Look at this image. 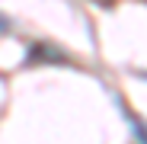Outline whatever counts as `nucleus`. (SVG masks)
I'll return each mask as SVG.
<instances>
[{
    "mask_svg": "<svg viewBox=\"0 0 147 144\" xmlns=\"http://www.w3.org/2000/svg\"><path fill=\"white\" fill-rule=\"evenodd\" d=\"M128 122H131V131H134L138 144H147V122H141V118H134V115H128Z\"/></svg>",
    "mask_w": 147,
    "mask_h": 144,
    "instance_id": "obj_1",
    "label": "nucleus"
},
{
    "mask_svg": "<svg viewBox=\"0 0 147 144\" xmlns=\"http://www.w3.org/2000/svg\"><path fill=\"white\" fill-rule=\"evenodd\" d=\"M7 26H10V22H7V16H0V32H7Z\"/></svg>",
    "mask_w": 147,
    "mask_h": 144,
    "instance_id": "obj_2",
    "label": "nucleus"
}]
</instances>
